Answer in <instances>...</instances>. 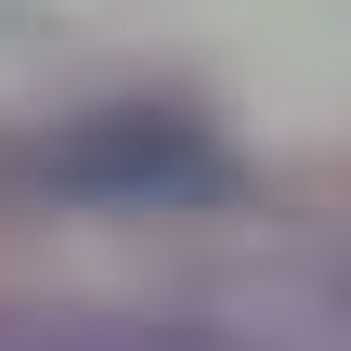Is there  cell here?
Masks as SVG:
<instances>
[{
    "mask_svg": "<svg viewBox=\"0 0 351 351\" xmlns=\"http://www.w3.org/2000/svg\"><path fill=\"white\" fill-rule=\"evenodd\" d=\"M208 169L221 156L195 130H169V117H104V130H78L52 156V182H78V195H195Z\"/></svg>",
    "mask_w": 351,
    "mask_h": 351,
    "instance_id": "6da1fadb",
    "label": "cell"
}]
</instances>
